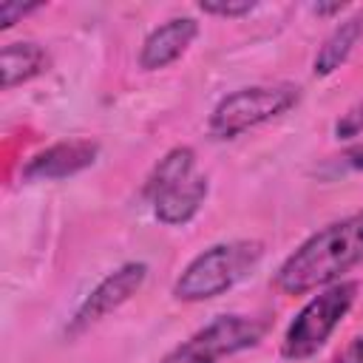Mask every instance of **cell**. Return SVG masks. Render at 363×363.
Segmentation results:
<instances>
[{
  "label": "cell",
  "instance_id": "cell-2",
  "mask_svg": "<svg viewBox=\"0 0 363 363\" xmlns=\"http://www.w3.org/2000/svg\"><path fill=\"white\" fill-rule=\"evenodd\" d=\"M264 258V244L255 238L221 241L201 250L173 281V298L184 303L213 301L241 284Z\"/></svg>",
  "mask_w": 363,
  "mask_h": 363
},
{
  "label": "cell",
  "instance_id": "cell-14",
  "mask_svg": "<svg viewBox=\"0 0 363 363\" xmlns=\"http://www.w3.org/2000/svg\"><path fill=\"white\" fill-rule=\"evenodd\" d=\"M43 9H45V3H20V0H6V3H0V28L6 31V28H11L14 23H20L23 17L37 14V11H43Z\"/></svg>",
  "mask_w": 363,
  "mask_h": 363
},
{
  "label": "cell",
  "instance_id": "cell-13",
  "mask_svg": "<svg viewBox=\"0 0 363 363\" xmlns=\"http://www.w3.org/2000/svg\"><path fill=\"white\" fill-rule=\"evenodd\" d=\"M258 3L252 0H201L199 3V11L210 14V17H227V20H238V17H247L250 11H255Z\"/></svg>",
  "mask_w": 363,
  "mask_h": 363
},
{
  "label": "cell",
  "instance_id": "cell-17",
  "mask_svg": "<svg viewBox=\"0 0 363 363\" xmlns=\"http://www.w3.org/2000/svg\"><path fill=\"white\" fill-rule=\"evenodd\" d=\"M329 363H363V337H352L343 352H337Z\"/></svg>",
  "mask_w": 363,
  "mask_h": 363
},
{
  "label": "cell",
  "instance_id": "cell-8",
  "mask_svg": "<svg viewBox=\"0 0 363 363\" xmlns=\"http://www.w3.org/2000/svg\"><path fill=\"white\" fill-rule=\"evenodd\" d=\"M199 37V23L196 17L179 14L164 20L162 26H156L139 48V68L142 71H159L167 68L170 62H176Z\"/></svg>",
  "mask_w": 363,
  "mask_h": 363
},
{
  "label": "cell",
  "instance_id": "cell-5",
  "mask_svg": "<svg viewBox=\"0 0 363 363\" xmlns=\"http://www.w3.org/2000/svg\"><path fill=\"white\" fill-rule=\"evenodd\" d=\"M269 323L264 318L250 315H218L201 329H196L187 340L173 346L159 363H218L238 352L258 346L267 335Z\"/></svg>",
  "mask_w": 363,
  "mask_h": 363
},
{
  "label": "cell",
  "instance_id": "cell-16",
  "mask_svg": "<svg viewBox=\"0 0 363 363\" xmlns=\"http://www.w3.org/2000/svg\"><path fill=\"white\" fill-rule=\"evenodd\" d=\"M340 170H363V139L354 142L352 147H346L340 156H335Z\"/></svg>",
  "mask_w": 363,
  "mask_h": 363
},
{
  "label": "cell",
  "instance_id": "cell-1",
  "mask_svg": "<svg viewBox=\"0 0 363 363\" xmlns=\"http://www.w3.org/2000/svg\"><path fill=\"white\" fill-rule=\"evenodd\" d=\"M357 264H363V210L343 216L303 238L281 261L275 286L284 295H306L343 281V275Z\"/></svg>",
  "mask_w": 363,
  "mask_h": 363
},
{
  "label": "cell",
  "instance_id": "cell-3",
  "mask_svg": "<svg viewBox=\"0 0 363 363\" xmlns=\"http://www.w3.org/2000/svg\"><path fill=\"white\" fill-rule=\"evenodd\" d=\"M303 91L295 82H261L238 88L216 102L207 119V133L216 142L238 139L241 133L272 122L301 102Z\"/></svg>",
  "mask_w": 363,
  "mask_h": 363
},
{
  "label": "cell",
  "instance_id": "cell-4",
  "mask_svg": "<svg viewBox=\"0 0 363 363\" xmlns=\"http://www.w3.org/2000/svg\"><path fill=\"white\" fill-rule=\"evenodd\" d=\"M360 292L357 281H337L332 286H323L318 295H312L298 315L289 320L284 340H281V357L284 360H306L323 349V343L332 337V332L340 326V320L349 315Z\"/></svg>",
  "mask_w": 363,
  "mask_h": 363
},
{
  "label": "cell",
  "instance_id": "cell-12",
  "mask_svg": "<svg viewBox=\"0 0 363 363\" xmlns=\"http://www.w3.org/2000/svg\"><path fill=\"white\" fill-rule=\"evenodd\" d=\"M193 173H196V150L190 145H176L150 167V173L142 182V193L139 196L153 204L164 190H170L179 182L190 179Z\"/></svg>",
  "mask_w": 363,
  "mask_h": 363
},
{
  "label": "cell",
  "instance_id": "cell-10",
  "mask_svg": "<svg viewBox=\"0 0 363 363\" xmlns=\"http://www.w3.org/2000/svg\"><path fill=\"white\" fill-rule=\"evenodd\" d=\"M48 68H51V54L34 40L6 43L0 51V71H3V88L6 91L43 77Z\"/></svg>",
  "mask_w": 363,
  "mask_h": 363
},
{
  "label": "cell",
  "instance_id": "cell-15",
  "mask_svg": "<svg viewBox=\"0 0 363 363\" xmlns=\"http://www.w3.org/2000/svg\"><path fill=\"white\" fill-rule=\"evenodd\" d=\"M363 133V99L354 102L346 113H340V119L335 122V136L337 139H357Z\"/></svg>",
  "mask_w": 363,
  "mask_h": 363
},
{
  "label": "cell",
  "instance_id": "cell-7",
  "mask_svg": "<svg viewBox=\"0 0 363 363\" xmlns=\"http://www.w3.org/2000/svg\"><path fill=\"white\" fill-rule=\"evenodd\" d=\"M99 156V145L94 139H62L43 150H37L20 170L26 182H60L88 170Z\"/></svg>",
  "mask_w": 363,
  "mask_h": 363
},
{
  "label": "cell",
  "instance_id": "cell-6",
  "mask_svg": "<svg viewBox=\"0 0 363 363\" xmlns=\"http://www.w3.org/2000/svg\"><path fill=\"white\" fill-rule=\"evenodd\" d=\"M145 278H147V264L145 261H128V264L116 267L113 272H108L82 298V303L71 315V320L65 326V337H79L94 323H99L102 318H108L111 312H116L122 303H128L142 289Z\"/></svg>",
  "mask_w": 363,
  "mask_h": 363
},
{
  "label": "cell",
  "instance_id": "cell-9",
  "mask_svg": "<svg viewBox=\"0 0 363 363\" xmlns=\"http://www.w3.org/2000/svg\"><path fill=\"white\" fill-rule=\"evenodd\" d=\"M210 193V182L204 173H193L190 179L179 182L176 187L164 190L156 201H153V216L159 224L164 227H179V224H187L204 204Z\"/></svg>",
  "mask_w": 363,
  "mask_h": 363
},
{
  "label": "cell",
  "instance_id": "cell-18",
  "mask_svg": "<svg viewBox=\"0 0 363 363\" xmlns=\"http://www.w3.org/2000/svg\"><path fill=\"white\" fill-rule=\"evenodd\" d=\"M340 11H346V3H312V14H318V17H332V14H340Z\"/></svg>",
  "mask_w": 363,
  "mask_h": 363
},
{
  "label": "cell",
  "instance_id": "cell-11",
  "mask_svg": "<svg viewBox=\"0 0 363 363\" xmlns=\"http://www.w3.org/2000/svg\"><path fill=\"white\" fill-rule=\"evenodd\" d=\"M360 37H363V9L352 11L346 20H340V23L329 31V37L323 40V45H320L318 54H315L312 74H315V77H329V74H335V71L349 60V54H352L354 45L360 43Z\"/></svg>",
  "mask_w": 363,
  "mask_h": 363
}]
</instances>
